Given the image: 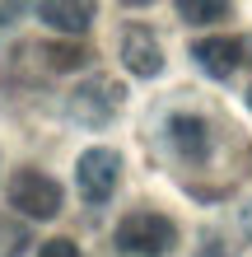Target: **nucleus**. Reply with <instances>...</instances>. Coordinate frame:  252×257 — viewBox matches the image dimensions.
<instances>
[{
	"label": "nucleus",
	"instance_id": "f257e3e1",
	"mask_svg": "<svg viewBox=\"0 0 252 257\" xmlns=\"http://www.w3.org/2000/svg\"><path fill=\"white\" fill-rule=\"evenodd\" d=\"M112 243L122 257H168L177 248V224L164 210H131L117 220Z\"/></svg>",
	"mask_w": 252,
	"mask_h": 257
},
{
	"label": "nucleus",
	"instance_id": "f03ea898",
	"mask_svg": "<svg viewBox=\"0 0 252 257\" xmlns=\"http://www.w3.org/2000/svg\"><path fill=\"white\" fill-rule=\"evenodd\" d=\"M5 196H10V206L19 210V215H28V220H52V215H61V206H66L61 183H56L52 173H42V169H19L10 178Z\"/></svg>",
	"mask_w": 252,
	"mask_h": 257
},
{
	"label": "nucleus",
	"instance_id": "7ed1b4c3",
	"mask_svg": "<svg viewBox=\"0 0 252 257\" xmlns=\"http://www.w3.org/2000/svg\"><path fill=\"white\" fill-rule=\"evenodd\" d=\"M117 178H122V155L108 145H94L75 159V187L89 206H103L117 192Z\"/></svg>",
	"mask_w": 252,
	"mask_h": 257
},
{
	"label": "nucleus",
	"instance_id": "20e7f679",
	"mask_svg": "<svg viewBox=\"0 0 252 257\" xmlns=\"http://www.w3.org/2000/svg\"><path fill=\"white\" fill-rule=\"evenodd\" d=\"M117 108H122V89L108 84V80H84L75 94L66 98V112H70V122H80V126H108Z\"/></svg>",
	"mask_w": 252,
	"mask_h": 257
},
{
	"label": "nucleus",
	"instance_id": "39448f33",
	"mask_svg": "<svg viewBox=\"0 0 252 257\" xmlns=\"http://www.w3.org/2000/svg\"><path fill=\"white\" fill-rule=\"evenodd\" d=\"M122 66L136 80H159L164 75V47H159L154 28L145 24H126L122 28Z\"/></svg>",
	"mask_w": 252,
	"mask_h": 257
},
{
	"label": "nucleus",
	"instance_id": "423d86ee",
	"mask_svg": "<svg viewBox=\"0 0 252 257\" xmlns=\"http://www.w3.org/2000/svg\"><path fill=\"white\" fill-rule=\"evenodd\" d=\"M38 19L61 38H80L98 19V0H38Z\"/></svg>",
	"mask_w": 252,
	"mask_h": 257
},
{
	"label": "nucleus",
	"instance_id": "0eeeda50",
	"mask_svg": "<svg viewBox=\"0 0 252 257\" xmlns=\"http://www.w3.org/2000/svg\"><path fill=\"white\" fill-rule=\"evenodd\" d=\"M191 61L210 75V80H229V75L243 66V47H238V38H224V33L196 38L191 42Z\"/></svg>",
	"mask_w": 252,
	"mask_h": 257
},
{
	"label": "nucleus",
	"instance_id": "6e6552de",
	"mask_svg": "<svg viewBox=\"0 0 252 257\" xmlns=\"http://www.w3.org/2000/svg\"><path fill=\"white\" fill-rule=\"evenodd\" d=\"M168 145L177 150V159H187V164H205L210 159V126L201 122V117H173L168 122Z\"/></svg>",
	"mask_w": 252,
	"mask_h": 257
},
{
	"label": "nucleus",
	"instance_id": "1a4fd4ad",
	"mask_svg": "<svg viewBox=\"0 0 252 257\" xmlns=\"http://www.w3.org/2000/svg\"><path fill=\"white\" fill-rule=\"evenodd\" d=\"M177 19L191 24V28H205V24H219L229 14V0H173Z\"/></svg>",
	"mask_w": 252,
	"mask_h": 257
},
{
	"label": "nucleus",
	"instance_id": "9d476101",
	"mask_svg": "<svg viewBox=\"0 0 252 257\" xmlns=\"http://www.w3.org/2000/svg\"><path fill=\"white\" fill-rule=\"evenodd\" d=\"M38 257H84L80 243H70V238H47V243L38 248Z\"/></svg>",
	"mask_w": 252,
	"mask_h": 257
},
{
	"label": "nucleus",
	"instance_id": "9b49d317",
	"mask_svg": "<svg viewBox=\"0 0 252 257\" xmlns=\"http://www.w3.org/2000/svg\"><path fill=\"white\" fill-rule=\"evenodd\" d=\"M201 257H224V248H219V238H205V248H201Z\"/></svg>",
	"mask_w": 252,
	"mask_h": 257
},
{
	"label": "nucleus",
	"instance_id": "f8f14e48",
	"mask_svg": "<svg viewBox=\"0 0 252 257\" xmlns=\"http://www.w3.org/2000/svg\"><path fill=\"white\" fill-rule=\"evenodd\" d=\"M117 5H126V10H150L154 0H117Z\"/></svg>",
	"mask_w": 252,
	"mask_h": 257
},
{
	"label": "nucleus",
	"instance_id": "ddd939ff",
	"mask_svg": "<svg viewBox=\"0 0 252 257\" xmlns=\"http://www.w3.org/2000/svg\"><path fill=\"white\" fill-rule=\"evenodd\" d=\"M243 234L252 238V206H243Z\"/></svg>",
	"mask_w": 252,
	"mask_h": 257
},
{
	"label": "nucleus",
	"instance_id": "4468645a",
	"mask_svg": "<svg viewBox=\"0 0 252 257\" xmlns=\"http://www.w3.org/2000/svg\"><path fill=\"white\" fill-rule=\"evenodd\" d=\"M247 108H252V89H247Z\"/></svg>",
	"mask_w": 252,
	"mask_h": 257
}]
</instances>
